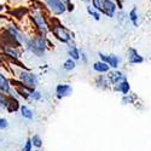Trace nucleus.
<instances>
[{"instance_id": "f257e3e1", "label": "nucleus", "mask_w": 151, "mask_h": 151, "mask_svg": "<svg viewBox=\"0 0 151 151\" xmlns=\"http://www.w3.org/2000/svg\"><path fill=\"white\" fill-rule=\"evenodd\" d=\"M50 47V40L47 35L36 33L32 36H29V39L27 41V44L24 45V51L30 53L32 56L36 57V58H42L45 57L47 50Z\"/></svg>"}, {"instance_id": "f03ea898", "label": "nucleus", "mask_w": 151, "mask_h": 151, "mask_svg": "<svg viewBox=\"0 0 151 151\" xmlns=\"http://www.w3.org/2000/svg\"><path fill=\"white\" fill-rule=\"evenodd\" d=\"M45 7H32L29 11V19L34 26L36 33H40L44 35H48L51 33V24L48 22L47 15L45 12Z\"/></svg>"}, {"instance_id": "7ed1b4c3", "label": "nucleus", "mask_w": 151, "mask_h": 151, "mask_svg": "<svg viewBox=\"0 0 151 151\" xmlns=\"http://www.w3.org/2000/svg\"><path fill=\"white\" fill-rule=\"evenodd\" d=\"M5 35H6V41H4V42H10L17 47H21V48L24 47V45L27 44V41L29 39V36L23 32V29L14 22H10L6 24Z\"/></svg>"}, {"instance_id": "20e7f679", "label": "nucleus", "mask_w": 151, "mask_h": 151, "mask_svg": "<svg viewBox=\"0 0 151 151\" xmlns=\"http://www.w3.org/2000/svg\"><path fill=\"white\" fill-rule=\"evenodd\" d=\"M51 34L53 35V37L56 40H58L60 44H69L70 41L75 40L74 33L70 32L65 26H63L62 23H59L58 21H53L51 24Z\"/></svg>"}, {"instance_id": "39448f33", "label": "nucleus", "mask_w": 151, "mask_h": 151, "mask_svg": "<svg viewBox=\"0 0 151 151\" xmlns=\"http://www.w3.org/2000/svg\"><path fill=\"white\" fill-rule=\"evenodd\" d=\"M17 80L26 85L30 88H36L37 85L40 82V79H39V75L30 71L29 69H19V71L17 73Z\"/></svg>"}, {"instance_id": "423d86ee", "label": "nucleus", "mask_w": 151, "mask_h": 151, "mask_svg": "<svg viewBox=\"0 0 151 151\" xmlns=\"http://www.w3.org/2000/svg\"><path fill=\"white\" fill-rule=\"evenodd\" d=\"M42 1L45 9L56 17L63 16L67 12V5L63 0H42Z\"/></svg>"}, {"instance_id": "0eeeda50", "label": "nucleus", "mask_w": 151, "mask_h": 151, "mask_svg": "<svg viewBox=\"0 0 151 151\" xmlns=\"http://www.w3.org/2000/svg\"><path fill=\"white\" fill-rule=\"evenodd\" d=\"M1 51L7 58H10L14 63L19 62L21 58H22L21 47H17V46L12 45L10 42H4V45H1Z\"/></svg>"}, {"instance_id": "6e6552de", "label": "nucleus", "mask_w": 151, "mask_h": 151, "mask_svg": "<svg viewBox=\"0 0 151 151\" xmlns=\"http://www.w3.org/2000/svg\"><path fill=\"white\" fill-rule=\"evenodd\" d=\"M97 56L99 57L100 60L105 62L110 67V69H119L122 65V59L120 56L115 53H105V52H98Z\"/></svg>"}, {"instance_id": "1a4fd4ad", "label": "nucleus", "mask_w": 151, "mask_h": 151, "mask_svg": "<svg viewBox=\"0 0 151 151\" xmlns=\"http://www.w3.org/2000/svg\"><path fill=\"white\" fill-rule=\"evenodd\" d=\"M126 58H127L128 64L131 65H138V64H142L144 63L145 58L142 53H139L137 48L134 47H128L127 48V52H126Z\"/></svg>"}, {"instance_id": "9d476101", "label": "nucleus", "mask_w": 151, "mask_h": 151, "mask_svg": "<svg viewBox=\"0 0 151 151\" xmlns=\"http://www.w3.org/2000/svg\"><path fill=\"white\" fill-rule=\"evenodd\" d=\"M73 92H74V88H73V86L69 85V83H58L56 86V90H55L57 99L68 98L73 94Z\"/></svg>"}, {"instance_id": "9b49d317", "label": "nucleus", "mask_w": 151, "mask_h": 151, "mask_svg": "<svg viewBox=\"0 0 151 151\" xmlns=\"http://www.w3.org/2000/svg\"><path fill=\"white\" fill-rule=\"evenodd\" d=\"M117 12V6L114 0H103V7H102V15L108 18H115Z\"/></svg>"}, {"instance_id": "f8f14e48", "label": "nucleus", "mask_w": 151, "mask_h": 151, "mask_svg": "<svg viewBox=\"0 0 151 151\" xmlns=\"http://www.w3.org/2000/svg\"><path fill=\"white\" fill-rule=\"evenodd\" d=\"M106 76L111 83V86H114V85H117L119 82H121L122 80L124 79H127V75H126L124 71L120 70L119 69H110L108 73H106Z\"/></svg>"}, {"instance_id": "ddd939ff", "label": "nucleus", "mask_w": 151, "mask_h": 151, "mask_svg": "<svg viewBox=\"0 0 151 151\" xmlns=\"http://www.w3.org/2000/svg\"><path fill=\"white\" fill-rule=\"evenodd\" d=\"M127 15H128V22L132 24L134 28H139L140 24H142V15H140L139 10H138V7L133 6L127 12Z\"/></svg>"}, {"instance_id": "4468645a", "label": "nucleus", "mask_w": 151, "mask_h": 151, "mask_svg": "<svg viewBox=\"0 0 151 151\" xmlns=\"http://www.w3.org/2000/svg\"><path fill=\"white\" fill-rule=\"evenodd\" d=\"M94 85L100 88L102 91H108V90H111V83L106 76V74H98L97 78L94 79Z\"/></svg>"}, {"instance_id": "2eb2a0df", "label": "nucleus", "mask_w": 151, "mask_h": 151, "mask_svg": "<svg viewBox=\"0 0 151 151\" xmlns=\"http://www.w3.org/2000/svg\"><path fill=\"white\" fill-rule=\"evenodd\" d=\"M111 88H112V91H114V92L124 96V94H128L131 92V83H129L128 79H124L121 82H119L117 85H114Z\"/></svg>"}, {"instance_id": "dca6fc26", "label": "nucleus", "mask_w": 151, "mask_h": 151, "mask_svg": "<svg viewBox=\"0 0 151 151\" xmlns=\"http://www.w3.org/2000/svg\"><path fill=\"white\" fill-rule=\"evenodd\" d=\"M65 51H67L68 57L73 58L74 60H76V62L80 60V48H79V46L76 44H75V40L70 41L69 44H67Z\"/></svg>"}, {"instance_id": "f3484780", "label": "nucleus", "mask_w": 151, "mask_h": 151, "mask_svg": "<svg viewBox=\"0 0 151 151\" xmlns=\"http://www.w3.org/2000/svg\"><path fill=\"white\" fill-rule=\"evenodd\" d=\"M0 91L6 93V94H11L12 93V85L11 81L9 80V78L4 73L0 71Z\"/></svg>"}, {"instance_id": "a211bd4d", "label": "nucleus", "mask_w": 151, "mask_h": 151, "mask_svg": "<svg viewBox=\"0 0 151 151\" xmlns=\"http://www.w3.org/2000/svg\"><path fill=\"white\" fill-rule=\"evenodd\" d=\"M92 69H93V71L94 73H97V74H106L109 70H110V67L106 64L105 62H103V60H97V62H94L93 64H92Z\"/></svg>"}, {"instance_id": "6ab92c4d", "label": "nucleus", "mask_w": 151, "mask_h": 151, "mask_svg": "<svg viewBox=\"0 0 151 151\" xmlns=\"http://www.w3.org/2000/svg\"><path fill=\"white\" fill-rule=\"evenodd\" d=\"M86 12H87V15H88L92 19H94L96 22H100L102 21V12L96 10L91 4H86Z\"/></svg>"}, {"instance_id": "aec40b11", "label": "nucleus", "mask_w": 151, "mask_h": 151, "mask_svg": "<svg viewBox=\"0 0 151 151\" xmlns=\"http://www.w3.org/2000/svg\"><path fill=\"white\" fill-rule=\"evenodd\" d=\"M19 111H21V116L24 120H27V121H33L34 120V112L27 104H21Z\"/></svg>"}, {"instance_id": "412c9836", "label": "nucleus", "mask_w": 151, "mask_h": 151, "mask_svg": "<svg viewBox=\"0 0 151 151\" xmlns=\"http://www.w3.org/2000/svg\"><path fill=\"white\" fill-rule=\"evenodd\" d=\"M62 68H63V70L67 71V73H71V71H74L75 69H76V60H74L73 58L68 57L64 60V63L62 64Z\"/></svg>"}, {"instance_id": "4be33fe9", "label": "nucleus", "mask_w": 151, "mask_h": 151, "mask_svg": "<svg viewBox=\"0 0 151 151\" xmlns=\"http://www.w3.org/2000/svg\"><path fill=\"white\" fill-rule=\"evenodd\" d=\"M138 100V96L135 94H124L122 96L121 98V103L122 105H132V104H135V102Z\"/></svg>"}, {"instance_id": "5701e85b", "label": "nucleus", "mask_w": 151, "mask_h": 151, "mask_svg": "<svg viewBox=\"0 0 151 151\" xmlns=\"http://www.w3.org/2000/svg\"><path fill=\"white\" fill-rule=\"evenodd\" d=\"M115 17L117 18V21H119L120 24H126V23H128V15L124 12V10H117Z\"/></svg>"}, {"instance_id": "b1692460", "label": "nucleus", "mask_w": 151, "mask_h": 151, "mask_svg": "<svg viewBox=\"0 0 151 151\" xmlns=\"http://www.w3.org/2000/svg\"><path fill=\"white\" fill-rule=\"evenodd\" d=\"M30 140H32L33 147H35L37 150H40L42 147V138L39 134H34L33 137H30Z\"/></svg>"}, {"instance_id": "393cba45", "label": "nucleus", "mask_w": 151, "mask_h": 151, "mask_svg": "<svg viewBox=\"0 0 151 151\" xmlns=\"http://www.w3.org/2000/svg\"><path fill=\"white\" fill-rule=\"evenodd\" d=\"M29 99L33 100V102H40V100L42 99V93L40 91H37L36 88H34L29 96Z\"/></svg>"}, {"instance_id": "a878e982", "label": "nucleus", "mask_w": 151, "mask_h": 151, "mask_svg": "<svg viewBox=\"0 0 151 151\" xmlns=\"http://www.w3.org/2000/svg\"><path fill=\"white\" fill-rule=\"evenodd\" d=\"M9 105V94L0 91V108L6 109Z\"/></svg>"}, {"instance_id": "bb28decb", "label": "nucleus", "mask_w": 151, "mask_h": 151, "mask_svg": "<svg viewBox=\"0 0 151 151\" xmlns=\"http://www.w3.org/2000/svg\"><path fill=\"white\" fill-rule=\"evenodd\" d=\"M80 60L82 64H88V55L83 48H80Z\"/></svg>"}, {"instance_id": "cd10ccee", "label": "nucleus", "mask_w": 151, "mask_h": 151, "mask_svg": "<svg viewBox=\"0 0 151 151\" xmlns=\"http://www.w3.org/2000/svg\"><path fill=\"white\" fill-rule=\"evenodd\" d=\"M96 10L100 11L102 12V7H103V0H91V3H90Z\"/></svg>"}, {"instance_id": "c85d7f7f", "label": "nucleus", "mask_w": 151, "mask_h": 151, "mask_svg": "<svg viewBox=\"0 0 151 151\" xmlns=\"http://www.w3.org/2000/svg\"><path fill=\"white\" fill-rule=\"evenodd\" d=\"M9 126H10V123H9L7 119L0 117V131H6L9 128Z\"/></svg>"}, {"instance_id": "c756f323", "label": "nucleus", "mask_w": 151, "mask_h": 151, "mask_svg": "<svg viewBox=\"0 0 151 151\" xmlns=\"http://www.w3.org/2000/svg\"><path fill=\"white\" fill-rule=\"evenodd\" d=\"M32 150H33V144H32L30 138H28L26 140V143H24L22 146V151H32Z\"/></svg>"}, {"instance_id": "7c9ffc66", "label": "nucleus", "mask_w": 151, "mask_h": 151, "mask_svg": "<svg viewBox=\"0 0 151 151\" xmlns=\"http://www.w3.org/2000/svg\"><path fill=\"white\" fill-rule=\"evenodd\" d=\"M67 5V12H73L75 10V5L73 3V0H63Z\"/></svg>"}, {"instance_id": "2f4dec72", "label": "nucleus", "mask_w": 151, "mask_h": 151, "mask_svg": "<svg viewBox=\"0 0 151 151\" xmlns=\"http://www.w3.org/2000/svg\"><path fill=\"white\" fill-rule=\"evenodd\" d=\"M81 3H83V4H90L91 3V0H80Z\"/></svg>"}, {"instance_id": "473e14b6", "label": "nucleus", "mask_w": 151, "mask_h": 151, "mask_svg": "<svg viewBox=\"0 0 151 151\" xmlns=\"http://www.w3.org/2000/svg\"><path fill=\"white\" fill-rule=\"evenodd\" d=\"M32 151H39V150H37V149H36V150H32Z\"/></svg>"}, {"instance_id": "72a5a7b5", "label": "nucleus", "mask_w": 151, "mask_h": 151, "mask_svg": "<svg viewBox=\"0 0 151 151\" xmlns=\"http://www.w3.org/2000/svg\"><path fill=\"white\" fill-rule=\"evenodd\" d=\"M149 1H150V3H151V0H149Z\"/></svg>"}]
</instances>
